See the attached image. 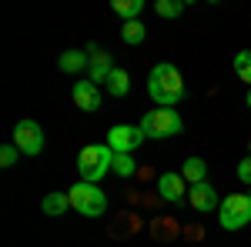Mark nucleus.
Wrapping results in <instances>:
<instances>
[{
    "label": "nucleus",
    "mask_w": 251,
    "mask_h": 247,
    "mask_svg": "<svg viewBox=\"0 0 251 247\" xmlns=\"http://www.w3.org/2000/svg\"><path fill=\"white\" fill-rule=\"evenodd\" d=\"M148 94L154 97L157 107H177L184 100V77H181V70L174 64H168V60L154 64V70L148 77Z\"/></svg>",
    "instance_id": "nucleus-1"
},
{
    "label": "nucleus",
    "mask_w": 251,
    "mask_h": 247,
    "mask_svg": "<svg viewBox=\"0 0 251 247\" xmlns=\"http://www.w3.org/2000/svg\"><path fill=\"white\" fill-rule=\"evenodd\" d=\"M114 157H117V154L111 151L107 144H87V147L77 154L80 180H87V184H100L107 174L114 171Z\"/></svg>",
    "instance_id": "nucleus-2"
},
{
    "label": "nucleus",
    "mask_w": 251,
    "mask_h": 247,
    "mask_svg": "<svg viewBox=\"0 0 251 247\" xmlns=\"http://www.w3.org/2000/svg\"><path fill=\"white\" fill-rule=\"evenodd\" d=\"M141 131L144 137H154V140H164V137H174V134L184 131V120L174 107H154L141 117Z\"/></svg>",
    "instance_id": "nucleus-3"
},
{
    "label": "nucleus",
    "mask_w": 251,
    "mask_h": 247,
    "mask_svg": "<svg viewBox=\"0 0 251 247\" xmlns=\"http://www.w3.org/2000/svg\"><path fill=\"white\" fill-rule=\"evenodd\" d=\"M67 197H71V207L84 214V217H100V214H107V194L97 187V184H87V180H77L74 187L67 190Z\"/></svg>",
    "instance_id": "nucleus-4"
},
{
    "label": "nucleus",
    "mask_w": 251,
    "mask_h": 247,
    "mask_svg": "<svg viewBox=\"0 0 251 247\" xmlns=\"http://www.w3.org/2000/svg\"><path fill=\"white\" fill-rule=\"evenodd\" d=\"M218 224L225 230H241L251 224V197L248 194H231L218 207Z\"/></svg>",
    "instance_id": "nucleus-5"
},
{
    "label": "nucleus",
    "mask_w": 251,
    "mask_h": 247,
    "mask_svg": "<svg viewBox=\"0 0 251 247\" xmlns=\"http://www.w3.org/2000/svg\"><path fill=\"white\" fill-rule=\"evenodd\" d=\"M44 127H40L37 120H17V127H14V147H17L24 157H40L44 154Z\"/></svg>",
    "instance_id": "nucleus-6"
},
{
    "label": "nucleus",
    "mask_w": 251,
    "mask_h": 247,
    "mask_svg": "<svg viewBox=\"0 0 251 247\" xmlns=\"http://www.w3.org/2000/svg\"><path fill=\"white\" fill-rule=\"evenodd\" d=\"M144 140H148V137L141 131V124H114V127L107 131V140H104V144L114 154H134Z\"/></svg>",
    "instance_id": "nucleus-7"
},
{
    "label": "nucleus",
    "mask_w": 251,
    "mask_h": 247,
    "mask_svg": "<svg viewBox=\"0 0 251 247\" xmlns=\"http://www.w3.org/2000/svg\"><path fill=\"white\" fill-rule=\"evenodd\" d=\"M157 194H161V201H168V204H181V201L188 197V180L177 171H164L157 177Z\"/></svg>",
    "instance_id": "nucleus-8"
},
{
    "label": "nucleus",
    "mask_w": 251,
    "mask_h": 247,
    "mask_svg": "<svg viewBox=\"0 0 251 247\" xmlns=\"http://www.w3.org/2000/svg\"><path fill=\"white\" fill-rule=\"evenodd\" d=\"M87 57H91V67H87V80H91V84H107V77L114 74L111 54H107L104 47L91 44V47H87Z\"/></svg>",
    "instance_id": "nucleus-9"
},
{
    "label": "nucleus",
    "mask_w": 251,
    "mask_h": 247,
    "mask_svg": "<svg viewBox=\"0 0 251 247\" xmlns=\"http://www.w3.org/2000/svg\"><path fill=\"white\" fill-rule=\"evenodd\" d=\"M188 204H191L198 214H211V210L221 207V197H218V190H214L208 180H201V184L188 187Z\"/></svg>",
    "instance_id": "nucleus-10"
},
{
    "label": "nucleus",
    "mask_w": 251,
    "mask_h": 247,
    "mask_svg": "<svg viewBox=\"0 0 251 247\" xmlns=\"http://www.w3.org/2000/svg\"><path fill=\"white\" fill-rule=\"evenodd\" d=\"M74 107H80L84 114H94L100 107V87L91 80H74Z\"/></svg>",
    "instance_id": "nucleus-11"
},
{
    "label": "nucleus",
    "mask_w": 251,
    "mask_h": 247,
    "mask_svg": "<svg viewBox=\"0 0 251 247\" xmlns=\"http://www.w3.org/2000/svg\"><path fill=\"white\" fill-rule=\"evenodd\" d=\"M57 67L64 70V74L77 77L80 70H87V67H91V57H87V50H64V54L57 57Z\"/></svg>",
    "instance_id": "nucleus-12"
},
{
    "label": "nucleus",
    "mask_w": 251,
    "mask_h": 247,
    "mask_svg": "<svg viewBox=\"0 0 251 247\" xmlns=\"http://www.w3.org/2000/svg\"><path fill=\"white\" fill-rule=\"evenodd\" d=\"M181 177L188 180V187L201 184V180H208V160H201V157H188V160L181 164Z\"/></svg>",
    "instance_id": "nucleus-13"
},
{
    "label": "nucleus",
    "mask_w": 251,
    "mask_h": 247,
    "mask_svg": "<svg viewBox=\"0 0 251 247\" xmlns=\"http://www.w3.org/2000/svg\"><path fill=\"white\" fill-rule=\"evenodd\" d=\"M67 207H71V197L60 194V190L44 194V201H40V210H44L47 217H60V214H67Z\"/></svg>",
    "instance_id": "nucleus-14"
},
{
    "label": "nucleus",
    "mask_w": 251,
    "mask_h": 247,
    "mask_svg": "<svg viewBox=\"0 0 251 247\" xmlns=\"http://www.w3.org/2000/svg\"><path fill=\"white\" fill-rule=\"evenodd\" d=\"M104 87H107V94H111V97H127V94H131V74L114 67V74L107 77V84H104Z\"/></svg>",
    "instance_id": "nucleus-15"
},
{
    "label": "nucleus",
    "mask_w": 251,
    "mask_h": 247,
    "mask_svg": "<svg viewBox=\"0 0 251 247\" xmlns=\"http://www.w3.org/2000/svg\"><path fill=\"white\" fill-rule=\"evenodd\" d=\"M144 37H148V27H144L141 20H127V23L121 27V40H124L127 47H141Z\"/></svg>",
    "instance_id": "nucleus-16"
},
{
    "label": "nucleus",
    "mask_w": 251,
    "mask_h": 247,
    "mask_svg": "<svg viewBox=\"0 0 251 247\" xmlns=\"http://www.w3.org/2000/svg\"><path fill=\"white\" fill-rule=\"evenodd\" d=\"M111 7H114L117 17H124V23H127V20H137V17H141V10H144V0H114Z\"/></svg>",
    "instance_id": "nucleus-17"
},
{
    "label": "nucleus",
    "mask_w": 251,
    "mask_h": 247,
    "mask_svg": "<svg viewBox=\"0 0 251 247\" xmlns=\"http://www.w3.org/2000/svg\"><path fill=\"white\" fill-rule=\"evenodd\" d=\"M111 174H117L121 180H131V177L137 174L134 157H131V154H117V157H114V171H111Z\"/></svg>",
    "instance_id": "nucleus-18"
},
{
    "label": "nucleus",
    "mask_w": 251,
    "mask_h": 247,
    "mask_svg": "<svg viewBox=\"0 0 251 247\" xmlns=\"http://www.w3.org/2000/svg\"><path fill=\"white\" fill-rule=\"evenodd\" d=\"M234 74H238V77H241V80L251 87V50L234 54Z\"/></svg>",
    "instance_id": "nucleus-19"
},
{
    "label": "nucleus",
    "mask_w": 251,
    "mask_h": 247,
    "mask_svg": "<svg viewBox=\"0 0 251 247\" xmlns=\"http://www.w3.org/2000/svg\"><path fill=\"white\" fill-rule=\"evenodd\" d=\"M154 10H157V17L171 20V17H181L184 3H181V0H157V3H154Z\"/></svg>",
    "instance_id": "nucleus-20"
},
{
    "label": "nucleus",
    "mask_w": 251,
    "mask_h": 247,
    "mask_svg": "<svg viewBox=\"0 0 251 247\" xmlns=\"http://www.w3.org/2000/svg\"><path fill=\"white\" fill-rule=\"evenodd\" d=\"M17 160H20V151L14 144H3V147H0V167H14Z\"/></svg>",
    "instance_id": "nucleus-21"
},
{
    "label": "nucleus",
    "mask_w": 251,
    "mask_h": 247,
    "mask_svg": "<svg viewBox=\"0 0 251 247\" xmlns=\"http://www.w3.org/2000/svg\"><path fill=\"white\" fill-rule=\"evenodd\" d=\"M238 180H241V184H245V187H251V154L248 157H245V160H238Z\"/></svg>",
    "instance_id": "nucleus-22"
},
{
    "label": "nucleus",
    "mask_w": 251,
    "mask_h": 247,
    "mask_svg": "<svg viewBox=\"0 0 251 247\" xmlns=\"http://www.w3.org/2000/svg\"><path fill=\"white\" fill-rule=\"evenodd\" d=\"M245 104H248V107H251V87H248V97H245Z\"/></svg>",
    "instance_id": "nucleus-23"
},
{
    "label": "nucleus",
    "mask_w": 251,
    "mask_h": 247,
    "mask_svg": "<svg viewBox=\"0 0 251 247\" xmlns=\"http://www.w3.org/2000/svg\"><path fill=\"white\" fill-rule=\"evenodd\" d=\"M248 154H251V144H248Z\"/></svg>",
    "instance_id": "nucleus-24"
},
{
    "label": "nucleus",
    "mask_w": 251,
    "mask_h": 247,
    "mask_svg": "<svg viewBox=\"0 0 251 247\" xmlns=\"http://www.w3.org/2000/svg\"><path fill=\"white\" fill-rule=\"evenodd\" d=\"M248 197H251V190H248Z\"/></svg>",
    "instance_id": "nucleus-25"
}]
</instances>
